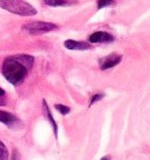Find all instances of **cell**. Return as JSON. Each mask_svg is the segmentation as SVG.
<instances>
[{"instance_id":"ba28073f","label":"cell","mask_w":150,"mask_h":160,"mask_svg":"<svg viewBox=\"0 0 150 160\" xmlns=\"http://www.w3.org/2000/svg\"><path fill=\"white\" fill-rule=\"evenodd\" d=\"M42 1L48 7H67L77 2L75 0H42Z\"/></svg>"},{"instance_id":"4fadbf2b","label":"cell","mask_w":150,"mask_h":160,"mask_svg":"<svg viewBox=\"0 0 150 160\" xmlns=\"http://www.w3.org/2000/svg\"><path fill=\"white\" fill-rule=\"evenodd\" d=\"M103 94L102 93H97V94H94V96L91 98V100H90V105H92L93 103H95V102H98V101H100L102 98H103Z\"/></svg>"},{"instance_id":"6da1fadb","label":"cell","mask_w":150,"mask_h":160,"mask_svg":"<svg viewBox=\"0 0 150 160\" xmlns=\"http://www.w3.org/2000/svg\"><path fill=\"white\" fill-rule=\"evenodd\" d=\"M34 57L31 55H14L5 59L2 65V75L10 83L17 86L24 80L28 70L33 66Z\"/></svg>"},{"instance_id":"5b68a950","label":"cell","mask_w":150,"mask_h":160,"mask_svg":"<svg viewBox=\"0 0 150 160\" xmlns=\"http://www.w3.org/2000/svg\"><path fill=\"white\" fill-rule=\"evenodd\" d=\"M114 41V36L108 32H94L89 36V42L90 43H110Z\"/></svg>"},{"instance_id":"5bb4252c","label":"cell","mask_w":150,"mask_h":160,"mask_svg":"<svg viewBox=\"0 0 150 160\" xmlns=\"http://www.w3.org/2000/svg\"><path fill=\"white\" fill-rule=\"evenodd\" d=\"M6 104V92L2 88H0V105Z\"/></svg>"},{"instance_id":"277c9868","label":"cell","mask_w":150,"mask_h":160,"mask_svg":"<svg viewBox=\"0 0 150 160\" xmlns=\"http://www.w3.org/2000/svg\"><path fill=\"white\" fill-rule=\"evenodd\" d=\"M122 60V55L118 54H111V55L105 56L104 58H102L100 60V68L102 70H106V69H110L115 67L116 65H118Z\"/></svg>"},{"instance_id":"7c38bea8","label":"cell","mask_w":150,"mask_h":160,"mask_svg":"<svg viewBox=\"0 0 150 160\" xmlns=\"http://www.w3.org/2000/svg\"><path fill=\"white\" fill-rule=\"evenodd\" d=\"M55 109L59 112L62 115H66L70 112V108L66 107V105H62V104H55Z\"/></svg>"},{"instance_id":"8992f818","label":"cell","mask_w":150,"mask_h":160,"mask_svg":"<svg viewBox=\"0 0 150 160\" xmlns=\"http://www.w3.org/2000/svg\"><path fill=\"white\" fill-rule=\"evenodd\" d=\"M64 45L67 49H71V51H87V49L91 48V45L89 43L79 42V41H73V40L65 41Z\"/></svg>"},{"instance_id":"52a82bcc","label":"cell","mask_w":150,"mask_h":160,"mask_svg":"<svg viewBox=\"0 0 150 160\" xmlns=\"http://www.w3.org/2000/svg\"><path fill=\"white\" fill-rule=\"evenodd\" d=\"M0 122L6 124L8 127L13 128L14 126H17V124L20 123V121H19L18 118H17L16 115H13V114L0 110Z\"/></svg>"},{"instance_id":"8fae6325","label":"cell","mask_w":150,"mask_h":160,"mask_svg":"<svg viewBox=\"0 0 150 160\" xmlns=\"http://www.w3.org/2000/svg\"><path fill=\"white\" fill-rule=\"evenodd\" d=\"M112 5H114V0H98L97 2L98 9H102V8L108 7Z\"/></svg>"},{"instance_id":"30bf717a","label":"cell","mask_w":150,"mask_h":160,"mask_svg":"<svg viewBox=\"0 0 150 160\" xmlns=\"http://www.w3.org/2000/svg\"><path fill=\"white\" fill-rule=\"evenodd\" d=\"M9 151H8L6 145L0 140V160H8Z\"/></svg>"},{"instance_id":"7a4b0ae2","label":"cell","mask_w":150,"mask_h":160,"mask_svg":"<svg viewBox=\"0 0 150 160\" xmlns=\"http://www.w3.org/2000/svg\"><path fill=\"white\" fill-rule=\"evenodd\" d=\"M0 8L21 17H32L38 13L35 8L25 0H0Z\"/></svg>"},{"instance_id":"9a60e30c","label":"cell","mask_w":150,"mask_h":160,"mask_svg":"<svg viewBox=\"0 0 150 160\" xmlns=\"http://www.w3.org/2000/svg\"><path fill=\"white\" fill-rule=\"evenodd\" d=\"M101 160H110V157H108V156H106V157H103V158H102Z\"/></svg>"},{"instance_id":"9c48e42d","label":"cell","mask_w":150,"mask_h":160,"mask_svg":"<svg viewBox=\"0 0 150 160\" xmlns=\"http://www.w3.org/2000/svg\"><path fill=\"white\" fill-rule=\"evenodd\" d=\"M43 108H44V114H45V116L47 118V120L51 122V124H52V127H53V129H54V134H55V137L57 138V133H58V129H57V124H56V122H55V120H54V118H53V115H52V113H51V111H49V108H48V105H47V103H46V101H43Z\"/></svg>"},{"instance_id":"3957f363","label":"cell","mask_w":150,"mask_h":160,"mask_svg":"<svg viewBox=\"0 0 150 160\" xmlns=\"http://www.w3.org/2000/svg\"><path fill=\"white\" fill-rule=\"evenodd\" d=\"M58 29V25L52 22H44V21H32L22 27V30L28 32L31 35H41V34L48 33L54 30Z\"/></svg>"}]
</instances>
